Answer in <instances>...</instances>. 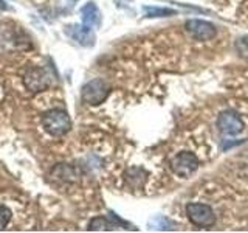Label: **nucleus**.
I'll return each mask as SVG.
<instances>
[{
  "label": "nucleus",
  "instance_id": "f03ea898",
  "mask_svg": "<svg viewBox=\"0 0 248 233\" xmlns=\"http://www.w3.org/2000/svg\"><path fill=\"white\" fill-rule=\"evenodd\" d=\"M186 215H188L189 221L197 225V227H213L216 224V215L213 208L206 204H200V202H191L186 205Z\"/></svg>",
  "mask_w": 248,
  "mask_h": 233
},
{
  "label": "nucleus",
  "instance_id": "9d476101",
  "mask_svg": "<svg viewBox=\"0 0 248 233\" xmlns=\"http://www.w3.org/2000/svg\"><path fill=\"white\" fill-rule=\"evenodd\" d=\"M11 221V210L5 205H0V230H3L8 222Z\"/></svg>",
  "mask_w": 248,
  "mask_h": 233
},
{
  "label": "nucleus",
  "instance_id": "ddd939ff",
  "mask_svg": "<svg viewBox=\"0 0 248 233\" xmlns=\"http://www.w3.org/2000/svg\"><path fill=\"white\" fill-rule=\"evenodd\" d=\"M236 49L242 58L248 59V37H242L236 42Z\"/></svg>",
  "mask_w": 248,
  "mask_h": 233
},
{
  "label": "nucleus",
  "instance_id": "7ed1b4c3",
  "mask_svg": "<svg viewBox=\"0 0 248 233\" xmlns=\"http://www.w3.org/2000/svg\"><path fill=\"white\" fill-rule=\"evenodd\" d=\"M169 165H170V169H172L178 177L188 179L197 171L199 160L192 152L185 151V152H178L177 155H174V157L170 159Z\"/></svg>",
  "mask_w": 248,
  "mask_h": 233
},
{
  "label": "nucleus",
  "instance_id": "39448f33",
  "mask_svg": "<svg viewBox=\"0 0 248 233\" xmlns=\"http://www.w3.org/2000/svg\"><path fill=\"white\" fill-rule=\"evenodd\" d=\"M25 84L30 90L41 92L51 85V75L45 68H31L25 75Z\"/></svg>",
  "mask_w": 248,
  "mask_h": 233
},
{
  "label": "nucleus",
  "instance_id": "4468645a",
  "mask_svg": "<svg viewBox=\"0 0 248 233\" xmlns=\"http://www.w3.org/2000/svg\"><path fill=\"white\" fill-rule=\"evenodd\" d=\"M10 10V5L6 3V0H0V11H8Z\"/></svg>",
  "mask_w": 248,
  "mask_h": 233
},
{
  "label": "nucleus",
  "instance_id": "0eeeda50",
  "mask_svg": "<svg viewBox=\"0 0 248 233\" xmlns=\"http://www.w3.org/2000/svg\"><path fill=\"white\" fill-rule=\"evenodd\" d=\"M186 30L189 31L191 36L197 41H211L217 34V30L213 23L205 20H188L186 22Z\"/></svg>",
  "mask_w": 248,
  "mask_h": 233
},
{
  "label": "nucleus",
  "instance_id": "1a4fd4ad",
  "mask_svg": "<svg viewBox=\"0 0 248 233\" xmlns=\"http://www.w3.org/2000/svg\"><path fill=\"white\" fill-rule=\"evenodd\" d=\"M68 34L81 45L90 47L95 44V33H93V30L87 25H76L68 31Z\"/></svg>",
  "mask_w": 248,
  "mask_h": 233
},
{
  "label": "nucleus",
  "instance_id": "20e7f679",
  "mask_svg": "<svg viewBox=\"0 0 248 233\" xmlns=\"http://www.w3.org/2000/svg\"><path fill=\"white\" fill-rule=\"evenodd\" d=\"M108 95V85L103 80H92L84 85L81 97L87 104H101Z\"/></svg>",
  "mask_w": 248,
  "mask_h": 233
},
{
  "label": "nucleus",
  "instance_id": "f8f14e48",
  "mask_svg": "<svg viewBox=\"0 0 248 233\" xmlns=\"http://www.w3.org/2000/svg\"><path fill=\"white\" fill-rule=\"evenodd\" d=\"M90 230H108L110 229V224H108L106 219H103V217H96V219H93L90 222Z\"/></svg>",
  "mask_w": 248,
  "mask_h": 233
},
{
  "label": "nucleus",
  "instance_id": "9b49d317",
  "mask_svg": "<svg viewBox=\"0 0 248 233\" xmlns=\"http://www.w3.org/2000/svg\"><path fill=\"white\" fill-rule=\"evenodd\" d=\"M144 13L147 17H157V16H169L174 14L170 10H161V8H144Z\"/></svg>",
  "mask_w": 248,
  "mask_h": 233
},
{
  "label": "nucleus",
  "instance_id": "f257e3e1",
  "mask_svg": "<svg viewBox=\"0 0 248 233\" xmlns=\"http://www.w3.org/2000/svg\"><path fill=\"white\" fill-rule=\"evenodd\" d=\"M42 126L45 128V131L48 132L50 135L62 137L70 131V128H72V121H70V116L65 111L53 109V111L44 114Z\"/></svg>",
  "mask_w": 248,
  "mask_h": 233
},
{
  "label": "nucleus",
  "instance_id": "423d86ee",
  "mask_svg": "<svg viewBox=\"0 0 248 233\" xmlns=\"http://www.w3.org/2000/svg\"><path fill=\"white\" fill-rule=\"evenodd\" d=\"M217 128L225 135H237L244 131V121L239 118V115L232 112H223L219 115Z\"/></svg>",
  "mask_w": 248,
  "mask_h": 233
},
{
  "label": "nucleus",
  "instance_id": "6e6552de",
  "mask_svg": "<svg viewBox=\"0 0 248 233\" xmlns=\"http://www.w3.org/2000/svg\"><path fill=\"white\" fill-rule=\"evenodd\" d=\"M81 19H82L84 25H87L90 28L99 27L101 25V13L98 10V6L93 2L85 3L81 8Z\"/></svg>",
  "mask_w": 248,
  "mask_h": 233
}]
</instances>
